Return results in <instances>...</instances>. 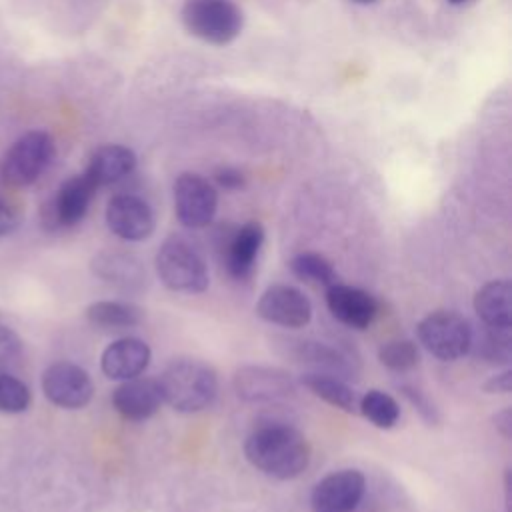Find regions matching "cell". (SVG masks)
Segmentation results:
<instances>
[{"instance_id": "cell-1", "label": "cell", "mask_w": 512, "mask_h": 512, "mask_svg": "<svg viewBox=\"0 0 512 512\" xmlns=\"http://www.w3.org/2000/svg\"><path fill=\"white\" fill-rule=\"evenodd\" d=\"M246 460L264 474L290 480L300 476L310 462V446L302 432L288 424H262L244 442Z\"/></svg>"}, {"instance_id": "cell-2", "label": "cell", "mask_w": 512, "mask_h": 512, "mask_svg": "<svg viewBox=\"0 0 512 512\" xmlns=\"http://www.w3.org/2000/svg\"><path fill=\"white\" fill-rule=\"evenodd\" d=\"M162 402L178 412L208 408L218 394V378L212 366L200 360L182 358L166 366L158 378Z\"/></svg>"}, {"instance_id": "cell-3", "label": "cell", "mask_w": 512, "mask_h": 512, "mask_svg": "<svg viewBox=\"0 0 512 512\" xmlns=\"http://www.w3.org/2000/svg\"><path fill=\"white\" fill-rule=\"evenodd\" d=\"M160 282L174 290L196 294L208 288V266L200 250L182 236H170L162 242L154 258Z\"/></svg>"}, {"instance_id": "cell-4", "label": "cell", "mask_w": 512, "mask_h": 512, "mask_svg": "<svg viewBox=\"0 0 512 512\" xmlns=\"http://www.w3.org/2000/svg\"><path fill=\"white\" fill-rule=\"evenodd\" d=\"M56 146L48 132L30 130L22 134L6 152L0 162L2 182L14 188L34 184L54 160Z\"/></svg>"}, {"instance_id": "cell-5", "label": "cell", "mask_w": 512, "mask_h": 512, "mask_svg": "<svg viewBox=\"0 0 512 512\" xmlns=\"http://www.w3.org/2000/svg\"><path fill=\"white\" fill-rule=\"evenodd\" d=\"M182 22L192 36L222 46L240 34L244 16L232 0H188Z\"/></svg>"}, {"instance_id": "cell-6", "label": "cell", "mask_w": 512, "mask_h": 512, "mask_svg": "<svg viewBox=\"0 0 512 512\" xmlns=\"http://www.w3.org/2000/svg\"><path fill=\"white\" fill-rule=\"evenodd\" d=\"M418 342L438 360H456L470 352L472 326L450 310H436L424 316L416 326Z\"/></svg>"}, {"instance_id": "cell-7", "label": "cell", "mask_w": 512, "mask_h": 512, "mask_svg": "<svg viewBox=\"0 0 512 512\" xmlns=\"http://www.w3.org/2000/svg\"><path fill=\"white\" fill-rule=\"evenodd\" d=\"M174 212L186 228H204L218 208V192L204 176L184 172L174 180Z\"/></svg>"}, {"instance_id": "cell-8", "label": "cell", "mask_w": 512, "mask_h": 512, "mask_svg": "<svg viewBox=\"0 0 512 512\" xmlns=\"http://www.w3.org/2000/svg\"><path fill=\"white\" fill-rule=\"evenodd\" d=\"M96 190V184L84 172L64 180L42 208L44 228L62 230L76 226L86 216Z\"/></svg>"}, {"instance_id": "cell-9", "label": "cell", "mask_w": 512, "mask_h": 512, "mask_svg": "<svg viewBox=\"0 0 512 512\" xmlns=\"http://www.w3.org/2000/svg\"><path fill=\"white\" fill-rule=\"evenodd\" d=\"M42 392L58 408H84L94 394L92 378L72 362H54L42 374Z\"/></svg>"}, {"instance_id": "cell-10", "label": "cell", "mask_w": 512, "mask_h": 512, "mask_svg": "<svg viewBox=\"0 0 512 512\" xmlns=\"http://www.w3.org/2000/svg\"><path fill=\"white\" fill-rule=\"evenodd\" d=\"M364 490L366 478L360 470L344 468L330 472L312 490V512H352L360 504Z\"/></svg>"}, {"instance_id": "cell-11", "label": "cell", "mask_w": 512, "mask_h": 512, "mask_svg": "<svg viewBox=\"0 0 512 512\" xmlns=\"http://www.w3.org/2000/svg\"><path fill=\"white\" fill-rule=\"evenodd\" d=\"M234 390L246 402H280L296 392V384L280 368L242 366L234 374Z\"/></svg>"}, {"instance_id": "cell-12", "label": "cell", "mask_w": 512, "mask_h": 512, "mask_svg": "<svg viewBox=\"0 0 512 512\" xmlns=\"http://www.w3.org/2000/svg\"><path fill=\"white\" fill-rule=\"evenodd\" d=\"M256 314L262 320L284 328H302L312 318V306L298 288L272 284L262 292L256 304Z\"/></svg>"}, {"instance_id": "cell-13", "label": "cell", "mask_w": 512, "mask_h": 512, "mask_svg": "<svg viewBox=\"0 0 512 512\" xmlns=\"http://www.w3.org/2000/svg\"><path fill=\"white\" fill-rule=\"evenodd\" d=\"M106 224L122 240L138 242L154 232L156 218L146 200L134 194H116L106 206Z\"/></svg>"}, {"instance_id": "cell-14", "label": "cell", "mask_w": 512, "mask_h": 512, "mask_svg": "<svg viewBox=\"0 0 512 512\" xmlns=\"http://www.w3.org/2000/svg\"><path fill=\"white\" fill-rule=\"evenodd\" d=\"M326 304L330 314L338 322L354 330L368 328L378 312V304L374 296H370L360 288L340 284V282L326 288Z\"/></svg>"}, {"instance_id": "cell-15", "label": "cell", "mask_w": 512, "mask_h": 512, "mask_svg": "<svg viewBox=\"0 0 512 512\" xmlns=\"http://www.w3.org/2000/svg\"><path fill=\"white\" fill-rule=\"evenodd\" d=\"M262 242L264 228L256 220H250L232 232L224 246V264L234 280H246L254 274Z\"/></svg>"}, {"instance_id": "cell-16", "label": "cell", "mask_w": 512, "mask_h": 512, "mask_svg": "<svg viewBox=\"0 0 512 512\" xmlns=\"http://www.w3.org/2000/svg\"><path fill=\"white\" fill-rule=\"evenodd\" d=\"M112 404L126 420H146L162 404L158 380L154 378H128L112 392Z\"/></svg>"}, {"instance_id": "cell-17", "label": "cell", "mask_w": 512, "mask_h": 512, "mask_svg": "<svg viewBox=\"0 0 512 512\" xmlns=\"http://www.w3.org/2000/svg\"><path fill=\"white\" fill-rule=\"evenodd\" d=\"M150 364V348L140 338H120L106 346L100 358L102 372L112 380H128L140 376Z\"/></svg>"}, {"instance_id": "cell-18", "label": "cell", "mask_w": 512, "mask_h": 512, "mask_svg": "<svg viewBox=\"0 0 512 512\" xmlns=\"http://www.w3.org/2000/svg\"><path fill=\"white\" fill-rule=\"evenodd\" d=\"M134 166L136 156L128 146L106 144L92 154L84 174L96 184V188H100L126 178L134 170Z\"/></svg>"}, {"instance_id": "cell-19", "label": "cell", "mask_w": 512, "mask_h": 512, "mask_svg": "<svg viewBox=\"0 0 512 512\" xmlns=\"http://www.w3.org/2000/svg\"><path fill=\"white\" fill-rule=\"evenodd\" d=\"M474 310L488 326H512V284L508 280H490L478 288Z\"/></svg>"}, {"instance_id": "cell-20", "label": "cell", "mask_w": 512, "mask_h": 512, "mask_svg": "<svg viewBox=\"0 0 512 512\" xmlns=\"http://www.w3.org/2000/svg\"><path fill=\"white\" fill-rule=\"evenodd\" d=\"M92 270L98 278H102L110 284L122 286V288H134L146 280L140 260L130 254L102 252V254L94 256Z\"/></svg>"}, {"instance_id": "cell-21", "label": "cell", "mask_w": 512, "mask_h": 512, "mask_svg": "<svg viewBox=\"0 0 512 512\" xmlns=\"http://www.w3.org/2000/svg\"><path fill=\"white\" fill-rule=\"evenodd\" d=\"M86 318L100 328H132L144 318V310L132 302L122 300H98L86 308Z\"/></svg>"}, {"instance_id": "cell-22", "label": "cell", "mask_w": 512, "mask_h": 512, "mask_svg": "<svg viewBox=\"0 0 512 512\" xmlns=\"http://www.w3.org/2000/svg\"><path fill=\"white\" fill-rule=\"evenodd\" d=\"M300 384L306 386L314 396L322 398L324 402H328L340 410H346V412L356 410L354 390L334 374L306 372L300 376Z\"/></svg>"}, {"instance_id": "cell-23", "label": "cell", "mask_w": 512, "mask_h": 512, "mask_svg": "<svg viewBox=\"0 0 512 512\" xmlns=\"http://www.w3.org/2000/svg\"><path fill=\"white\" fill-rule=\"evenodd\" d=\"M470 350L488 364H508L512 358V334L510 326H488L474 334L472 330V342Z\"/></svg>"}, {"instance_id": "cell-24", "label": "cell", "mask_w": 512, "mask_h": 512, "mask_svg": "<svg viewBox=\"0 0 512 512\" xmlns=\"http://www.w3.org/2000/svg\"><path fill=\"white\" fill-rule=\"evenodd\" d=\"M288 266L296 278L316 286L328 288L338 282V274L332 262L318 252H300L290 258Z\"/></svg>"}, {"instance_id": "cell-25", "label": "cell", "mask_w": 512, "mask_h": 512, "mask_svg": "<svg viewBox=\"0 0 512 512\" xmlns=\"http://www.w3.org/2000/svg\"><path fill=\"white\" fill-rule=\"evenodd\" d=\"M360 412L378 428H392L398 422L400 408L396 400L382 390H368L360 398Z\"/></svg>"}, {"instance_id": "cell-26", "label": "cell", "mask_w": 512, "mask_h": 512, "mask_svg": "<svg viewBox=\"0 0 512 512\" xmlns=\"http://www.w3.org/2000/svg\"><path fill=\"white\" fill-rule=\"evenodd\" d=\"M32 402L30 388L16 376L0 370V412L20 414L28 410Z\"/></svg>"}, {"instance_id": "cell-27", "label": "cell", "mask_w": 512, "mask_h": 512, "mask_svg": "<svg viewBox=\"0 0 512 512\" xmlns=\"http://www.w3.org/2000/svg\"><path fill=\"white\" fill-rule=\"evenodd\" d=\"M378 360L390 370L404 372L418 364L420 352L412 340H390L380 346Z\"/></svg>"}, {"instance_id": "cell-28", "label": "cell", "mask_w": 512, "mask_h": 512, "mask_svg": "<svg viewBox=\"0 0 512 512\" xmlns=\"http://www.w3.org/2000/svg\"><path fill=\"white\" fill-rule=\"evenodd\" d=\"M298 354L300 358H304L306 362H312L316 366H326V368H340L344 364V360L340 358V354L332 348H328L326 344H318V342H302L298 346ZM302 360V362H304Z\"/></svg>"}, {"instance_id": "cell-29", "label": "cell", "mask_w": 512, "mask_h": 512, "mask_svg": "<svg viewBox=\"0 0 512 512\" xmlns=\"http://www.w3.org/2000/svg\"><path fill=\"white\" fill-rule=\"evenodd\" d=\"M22 354V340L20 336L10 328L0 324V370L14 364Z\"/></svg>"}, {"instance_id": "cell-30", "label": "cell", "mask_w": 512, "mask_h": 512, "mask_svg": "<svg viewBox=\"0 0 512 512\" xmlns=\"http://www.w3.org/2000/svg\"><path fill=\"white\" fill-rule=\"evenodd\" d=\"M20 224L18 208L0 196V238L12 234Z\"/></svg>"}, {"instance_id": "cell-31", "label": "cell", "mask_w": 512, "mask_h": 512, "mask_svg": "<svg viewBox=\"0 0 512 512\" xmlns=\"http://www.w3.org/2000/svg\"><path fill=\"white\" fill-rule=\"evenodd\" d=\"M214 180L226 190H238L244 186V174L234 166H220L214 172Z\"/></svg>"}, {"instance_id": "cell-32", "label": "cell", "mask_w": 512, "mask_h": 512, "mask_svg": "<svg viewBox=\"0 0 512 512\" xmlns=\"http://www.w3.org/2000/svg\"><path fill=\"white\" fill-rule=\"evenodd\" d=\"M512 388V372L510 370H504L496 376H492L486 384H484V390L488 394H508Z\"/></svg>"}, {"instance_id": "cell-33", "label": "cell", "mask_w": 512, "mask_h": 512, "mask_svg": "<svg viewBox=\"0 0 512 512\" xmlns=\"http://www.w3.org/2000/svg\"><path fill=\"white\" fill-rule=\"evenodd\" d=\"M492 422H494V428H496L506 440L512 438V408H502L500 412H496V414L492 416Z\"/></svg>"}, {"instance_id": "cell-34", "label": "cell", "mask_w": 512, "mask_h": 512, "mask_svg": "<svg viewBox=\"0 0 512 512\" xmlns=\"http://www.w3.org/2000/svg\"><path fill=\"white\" fill-rule=\"evenodd\" d=\"M402 390H404V394L410 398V402H412L426 418L434 420V408H432V404H428V400H426L418 390H414V388H410V386H402Z\"/></svg>"}, {"instance_id": "cell-35", "label": "cell", "mask_w": 512, "mask_h": 512, "mask_svg": "<svg viewBox=\"0 0 512 512\" xmlns=\"http://www.w3.org/2000/svg\"><path fill=\"white\" fill-rule=\"evenodd\" d=\"M452 6H462V4H466V2H470V0H448Z\"/></svg>"}, {"instance_id": "cell-36", "label": "cell", "mask_w": 512, "mask_h": 512, "mask_svg": "<svg viewBox=\"0 0 512 512\" xmlns=\"http://www.w3.org/2000/svg\"><path fill=\"white\" fill-rule=\"evenodd\" d=\"M354 4H372V2H376V0H352Z\"/></svg>"}]
</instances>
